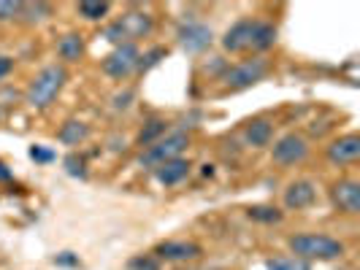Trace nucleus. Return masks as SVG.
Segmentation results:
<instances>
[{
	"instance_id": "5",
	"label": "nucleus",
	"mask_w": 360,
	"mask_h": 270,
	"mask_svg": "<svg viewBox=\"0 0 360 270\" xmlns=\"http://www.w3.org/2000/svg\"><path fill=\"white\" fill-rule=\"evenodd\" d=\"M139 62H141V52L133 46V43H120L114 52L103 60V71L111 79H127L133 71H139Z\"/></svg>"
},
{
	"instance_id": "12",
	"label": "nucleus",
	"mask_w": 360,
	"mask_h": 270,
	"mask_svg": "<svg viewBox=\"0 0 360 270\" xmlns=\"http://www.w3.org/2000/svg\"><path fill=\"white\" fill-rule=\"evenodd\" d=\"M200 254L198 243H190V241H162L155 249L158 259H193Z\"/></svg>"
},
{
	"instance_id": "14",
	"label": "nucleus",
	"mask_w": 360,
	"mask_h": 270,
	"mask_svg": "<svg viewBox=\"0 0 360 270\" xmlns=\"http://www.w3.org/2000/svg\"><path fill=\"white\" fill-rule=\"evenodd\" d=\"M158 170V181L165 184V187H174V184H179L181 179H187V173H190V162L176 157V160H168L158 165L155 168Z\"/></svg>"
},
{
	"instance_id": "26",
	"label": "nucleus",
	"mask_w": 360,
	"mask_h": 270,
	"mask_svg": "<svg viewBox=\"0 0 360 270\" xmlns=\"http://www.w3.org/2000/svg\"><path fill=\"white\" fill-rule=\"evenodd\" d=\"M22 3H11V0H0V19H11L19 14Z\"/></svg>"
},
{
	"instance_id": "15",
	"label": "nucleus",
	"mask_w": 360,
	"mask_h": 270,
	"mask_svg": "<svg viewBox=\"0 0 360 270\" xmlns=\"http://www.w3.org/2000/svg\"><path fill=\"white\" fill-rule=\"evenodd\" d=\"M271 135H274V130H271V125L266 119H252V122H247V127H244V138H247V144L252 146H269Z\"/></svg>"
},
{
	"instance_id": "19",
	"label": "nucleus",
	"mask_w": 360,
	"mask_h": 270,
	"mask_svg": "<svg viewBox=\"0 0 360 270\" xmlns=\"http://www.w3.org/2000/svg\"><path fill=\"white\" fill-rule=\"evenodd\" d=\"M162 133H165V122L162 119H149L146 127H141V133H139V144L152 146L155 141H160Z\"/></svg>"
},
{
	"instance_id": "20",
	"label": "nucleus",
	"mask_w": 360,
	"mask_h": 270,
	"mask_svg": "<svg viewBox=\"0 0 360 270\" xmlns=\"http://www.w3.org/2000/svg\"><path fill=\"white\" fill-rule=\"evenodd\" d=\"M266 270H311V265L298 257H274L266 262Z\"/></svg>"
},
{
	"instance_id": "28",
	"label": "nucleus",
	"mask_w": 360,
	"mask_h": 270,
	"mask_svg": "<svg viewBox=\"0 0 360 270\" xmlns=\"http://www.w3.org/2000/svg\"><path fill=\"white\" fill-rule=\"evenodd\" d=\"M54 265H68V268H71V265H79V259H76L71 252H65V254H60V257H54Z\"/></svg>"
},
{
	"instance_id": "22",
	"label": "nucleus",
	"mask_w": 360,
	"mask_h": 270,
	"mask_svg": "<svg viewBox=\"0 0 360 270\" xmlns=\"http://www.w3.org/2000/svg\"><path fill=\"white\" fill-rule=\"evenodd\" d=\"M79 14L84 19H103L108 14V3H90V0H84V3H79Z\"/></svg>"
},
{
	"instance_id": "16",
	"label": "nucleus",
	"mask_w": 360,
	"mask_h": 270,
	"mask_svg": "<svg viewBox=\"0 0 360 270\" xmlns=\"http://www.w3.org/2000/svg\"><path fill=\"white\" fill-rule=\"evenodd\" d=\"M57 54H60L65 62H76V60L84 54V41H82V36H76V33L63 36L60 43H57Z\"/></svg>"
},
{
	"instance_id": "24",
	"label": "nucleus",
	"mask_w": 360,
	"mask_h": 270,
	"mask_svg": "<svg viewBox=\"0 0 360 270\" xmlns=\"http://www.w3.org/2000/svg\"><path fill=\"white\" fill-rule=\"evenodd\" d=\"M165 54H168V49H165V46H155L152 52H146L144 57H141V62H139V71H149V68H155L160 60H165Z\"/></svg>"
},
{
	"instance_id": "17",
	"label": "nucleus",
	"mask_w": 360,
	"mask_h": 270,
	"mask_svg": "<svg viewBox=\"0 0 360 270\" xmlns=\"http://www.w3.org/2000/svg\"><path fill=\"white\" fill-rule=\"evenodd\" d=\"M274 43H276V27L269 25V22H257L252 36V49L255 52H266Z\"/></svg>"
},
{
	"instance_id": "18",
	"label": "nucleus",
	"mask_w": 360,
	"mask_h": 270,
	"mask_svg": "<svg viewBox=\"0 0 360 270\" xmlns=\"http://www.w3.org/2000/svg\"><path fill=\"white\" fill-rule=\"evenodd\" d=\"M57 135H60V141H63V144L76 146L90 135V127L84 125V122H73L71 119V122H65V125L60 127V133H57Z\"/></svg>"
},
{
	"instance_id": "7",
	"label": "nucleus",
	"mask_w": 360,
	"mask_h": 270,
	"mask_svg": "<svg viewBox=\"0 0 360 270\" xmlns=\"http://www.w3.org/2000/svg\"><path fill=\"white\" fill-rule=\"evenodd\" d=\"M255 25H257V19H241V22H236L233 27L225 33V38H222V46H225V52L238 54V52H247V49H252Z\"/></svg>"
},
{
	"instance_id": "1",
	"label": "nucleus",
	"mask_w": 360,
	"mask_h": 270,
	"mask_svg": "<svg viewBox=\"0 0 360 270\" xmlns=\"http://www.w3.org/2000/svg\"><path fill=\"white\" fill-rule=\"evenodd\" d=\"M290 249L298 259L311 262V259H336L344 254V243L330 238V235H317V233H304L290 238Z\"/></svg>"
},
{
	"instance_id": "13",
	"label": "nucleus",
	"mask_w": 360,
	"mask_h": 270,
	"mask_svg": "<svg viewBox=\"0 0 360 270\" xmlns=\"http://www.w3.org/2000/svg\"><path fill=\"white\" fill-rule=\"evenodd\" d=\"M314 200H317V189H314L311 181H295L285 192V205L288 208H309Z\"/></svg>"
},
{
	"instance_id": "10",
	"label": "nucleus",
	"mask_w": 360,
	"mask_h": 270,
	"mask_svg": "<svg viewBox=\"0 0 360 270\" xmlns=\"http://www.w3.org/2000/svg\"><path fill=\"white\" fill-rule=\"evenodd\" d=\"M333 203L344 214H360V184L358 181H339L333 187Z\"/></svg>"
},
{
	"instance_id": "21",
	"label": "nucleus",
	"mask_w": 360,
	"mask_h": 270,
	"mask_svg": "<svg viewBox=\"0 0 360 270\" xmlns=\"http://www.w3.org/2000/svg\"><path fill=\"white\" fill-rule=\"evenodd\" d=\"M247 214H250V219L263 222V224H276V222H282V211H276L274 205H252Z\"/></svg>"
},
{
	"instance_id": "6",
	"label": "nucleus",
	"mask_w": 360,
	"mask_h": 270,
	"mask_svg": "<svg viewBox=\"0 0 360 270\" xmlns=\"http://www.w3.org/2000/svg\"><path fill=\"white\" fill-rule=\"evenodd\" d=\"M266 73H269V62L263 57H255V60H247V62H241L225 73V84L231 90H247V87L257 84Z\"/></svg>"
},
{
	"instance_id": "11",
	"label": "nucleus",
	"mask_w": 360,
	"mask_h": 270,
	"mask_svg": "<svg viewBox=\"0 0 360 270\" xmlns=\"http://www.w3.org/2000/svg\"><path fill=\"white\" fill-rule=\"evenodd\" d=\"M360 157V138L358 135H344L336 138L333 144L328 146V160L347 165V162H355Z\"/></svg>"
},
{
	"instance_id": "4",
	"label": "nucleus",
	"mask_w": 360,
	"mask_h": 270,
	"mask_svg": "<svg viewBox=\"0 0 360 270\" xmlns=\"http://www.w3.org/2000/svg\"><path fill=\"white\" fill-rule=\"evenodd\" d=\"M187 144H190V138L184 133H171V135H165V138H160V141H155V144L149 146L144 154L139 157V162L149 165V168H158L162 162L176 160L181 151L187 149Z\"/></svg>"
},
{
	"instance_id": "3",
	"label": "nucleus",
	"mask_w": 360,
	"mask_h": 270,
	"mask_svg": "<svg viewBox=\"0 0 360 270\" xmlns=\"http://www.w3.org/2000/svg\"><path fill=\"white\" fill-rule=\"evenodd\" d=\"M152 33V17L146 11H127L120 22H114L106 30V38L111 43H122V41H133V38H144Z\"/></svg>"
},
{
	"instance_id": "8",
	"label": "nucleus",
	"mask_w": 360,
	"mask_h": 270,
	"mask_svg": "<svg viewBox=\"0 0 360 270\" xmlns=\"http://www.w3.org/2000/svg\"><path fill=\"white\" fill-rule=\"evenodd\" d=\"M309 146L307 141L301 138V135H285V138H279L276 144H274V162H279V165H295V162H301L307 157Z\"/></svg>"
},
{
	"instance_id": "2",
	"label": "nucleus",
	"mask_w": 360,
	"mask_h": 270,
	"mask_svg": "<svg viewBox=\"0 0 360 270\" xmlns=\"http://www.w3.org/2000/svg\"><path fill=\"white\" fill-rule=\"evenodd\" d=\"M65 79H68V73H65L63 65H49V68H44V71L33 79V84L27 87V103L36 108H46L54 97L60 95Z\"/></svg>"
},
{
	"instance_id": "27",
	"label": "nucleus",
	"mask_w": 360,
	"mask_h": 270,
	"mask_svg": "<svg viewBox=\"0 0 360 270\" xmlns=\"http://www.w3.org/2000/svg\"><path fill=\"white\" fill-rule=\"evenodd\" d=\"M30 157L36 162H52L54 151L52 149H44V146H33V149H30Z\"/></svg>"
},
{
	"instance_id": "23",
	"label": "nucleus",
	"mask_w": 360,
	"mask_h": 270,
	"mask_svg": "<svg viewBox=\"0 0 360 270\" xmlns=\"http://www.w3.org/2000/svg\"><path fill=\"white\" fill-rule=\"evenodd\" d=\"M127 270H160V259L155 254H139L127 262Z\"/></svg>"
},
{
	"instance_id": "29",
	"label": "nucleus",
	"mask_w": 360,
	"mask_h": 270,
	"mask_svg": "<svg viewBox=\"0 0 360 270\" xmlns=\"http://www.w3.org/2000/svg\"><path fill=\"white\" fill-rule=\"evenodd\" d=\"M11 71H14V60L11 57H0V79H6Z\"/></svg>"
},
{
	"instance_id": "9",
	"label": "nucleus",
	"mask_w": 360,
	"mask_h": 270,
	"mask_svg": "<svg viewBox=\"0 0 360 270\" xmlns=\"http://www.w3.org/2000/svg\"><path fill=\"white\" fill-rule=\"evenodd\" d=\"M179 43L187 52H203L212 43V30L200 22H187L179 27Z\"/></svg>"
},
{
	"instance_id": "30",
	"label": "nucleus",
	"mask_w": 360,
	"mask_h": 270,
	"mask_svg": "<svg viewBox=\"0 0 360 270\" xmlns=\"http://www.w3.org/2000/svg\"><path fill=\"white\" fill-rule=\"evenodd\" d=\"M0 181H11V170H8L3 162H0Z\"/></svg>"
},
{
	"instance_id": "25",
	"label": "nucleus",
	"mask_w": 360,
	"mask_h": 270,
	"mask_svg": "<svg viewBox=\"0 0 360 270\" xmlns=\"http://www.w3.org/2000/svg\"><path fill=\"white\" fill-rule=\"evenodd\" d=\"M63 165H65V170H68L71 176H79V179H84V176H87V168H84V160H82L79 154H68Z\"/></svg>"
}]
</instances>
